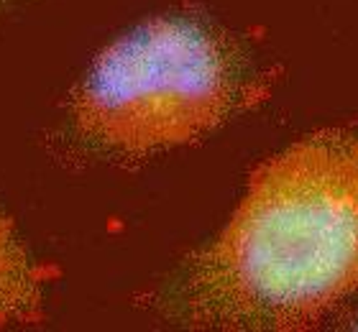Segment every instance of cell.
<instances>
[{"mask_svg":"<svg viewBox=\"0 0 358 332\" xmlns=\"http://www.w3.org/2000/svg\"><path fill=\"white\" fill-rule=\"evenodd\" d=\"M41 312V279L0 212V327L34 322Z\"/></svg>","mask_w":358,"mask_h":332,"instance_id":"3","label":"cell"},{"mask_svg":"<svg viewBox=\"0 0 358 332\" xmlns=\"http://www.w3.org/2000/svg\"><path fill=\"white\" fill-rule=\"evenodd\" d=\"M256 95L254 64L231 38L187 15H162L100 52L69 120L92 154L141 159L208 136Z\"/></svg>","mask_w":358,"mask_h":332,"instance_id":"2","label":"cell"},{"mask_svg":"<svg viewBox=\"0 0 358 332\" xmlns=\"http://www.w3.org/2000/svg\"><path fill=\"white\" fill-rule=\"evenodd\" d=\"M21 3H26V0H0V15L10 13L13 8H18Z\"/></svg>","mask_w":358,"mask_h":332,"instance_id":"4","label":"cell"},{"mask_svg":"<svg viewBox=\"0 0 358 332\" xmlns=\"http://www.w3.org/2000/svg\"><path fill=\"white\" fill-rule=\"evenodd\" d=\"M358 294V136L320 131L256 171L223 233L162 296L202 330H294Z\"/></svg>","mask_w":358,"mask_h":332,"instance_id":"1","label":"cell"}]
</instances>
